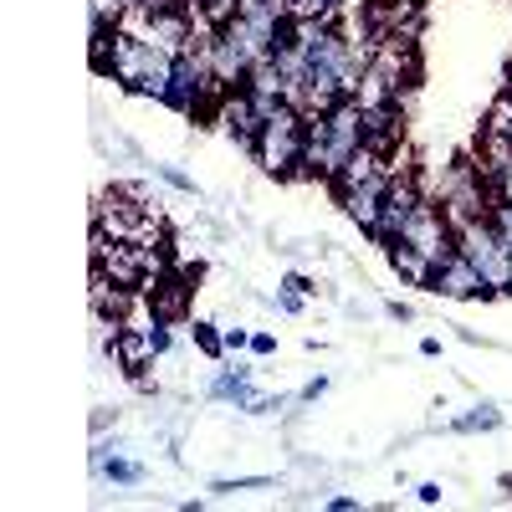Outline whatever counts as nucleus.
<instances>
[{
    "label": "nucleus",
    "mask_w": 512,
    "mask_h": 512,
    "mask_svg": "<svg viewBox=\"0 0 512 512\" xmlns=\"http://www.w3.org/2000/svg\"><path fill=\"white\" fill-rule=\"evenodd\" d=\"M113 354H118V364H123L128 374H139V369H149V364L159 359L144 328H113Z\"/></svg>",
    "instance_id": "nucleus-9"
},
{
    "label": "nucleus",
    "mask_w": 512,
    "mask_h": 512,
    "mask_svg": "<svg viewBox=\"0 0 512 512\" xmlns=\"http://www.w3.org/2000/svg\"><path fill=\"white\" fill-rule=\"evenodd\" d=\"M482 134H497V139H512V93H502L492 108H487V123Z\"/></svg>",
    "instance_id": "nucleus-15"
},
{
    "label": "nucleus",
    "mask_w": 512,
    "mask_h": 512,
    "mask_svg": "<svg viewBox=\"0 0 512 512\" xmlns=\"http://www.w3.org/2000/svg\"><path fill=\"white\" fill-rule=\"evenodd\" d=\"M395 241H405V246H415L420 256H425V262H446V256L456 251V231H451V221H446V210H441V200L431 195V200H425L420 210H415V216H410V226L395 236Z\"/></svg>",
    "instance_id": "nucleus-3"
},
{
    "label": "nucleus",
    "mask_w": 512,
    "mask_h": 512,
    "mask_svg": "<svg viewBox=\"0 0 512 512\" xmlns=\"http://www.w3.org/2000/svg\"><path fill=\"white\" fill-rule=\"evenodd\" d=\"M384 251H390V267H395V272H400L405 282H415V287H425V282H431L436 262H425V256H420L415 246H405V241H390Z\"/></svg>",
    "instance_id": "nucleus-11"
},
{
    "label": "nucleus",
    "mask_w": 512,
    "mask_h": 512,
    "mask_svg": "<svg viewBox=\"0 0 512 512\" xmlns=\"http://www.w3.org/2000/svg\"><path fill=\"white\" fill-rule=\"evenodd\" d=\"M390 313H395L400 323H410V318H415V308H410V303H390Z\"/></svg>",
    "instance_id": "nucleus-28"
},
{
    "label": "nucleus",
    "mask_w": 512,
    "mask_h": 512,
    "mask_svg": "<svg viewBox=\"0 0 512 512\" xmlns=\"http://www.w3.org/2000/svg\"><path fill=\"white\" fill-rule=\"evenodd\" d=\"M369 180H390V175H384V154H379L374 144H359V149L349 154V164L333 175V190L344 195V190H359V185H369Z\"/></svg>",
    "instance_id": "nucleus-7"
},
{
    "label": "nucleus",
    "mask_w": 512,
    "mask_h": 512,
    "mask_svg": "<svg viewBox=\"0 0 512 512\" xmlns=\"http://www.w3.org/2000/svg\"><path fill=\"white\" fill-rule=\"evenodd\" d=\"M425 200H431V190H420L415 185V175H410V169H405V175H395L390 180V190H384V210H379V226L369 231L379 246H390L405 226H410V216H415V210L425 205Z\"/></svg>",
    "instance_id": "nucleus-4"
},
{
    "label": "nucleus",
    "mask_w": 512,
    "mask_h": 512,
    "mask_svg": "<svg viewBox=\"0 0 512 512\" xmlns=\"http://www.w3.org/2000/svg\"><path fill=\"white\" fill-rule=\"evenodd\" d=\"M88 6H93V31H118L123 11L134 6V0H88Z\"/></svg>",
    "instance_id": "nucleus-16"
},
{
    "label": "nucleus",
    "mask_w": 512,
    "mask_h": 512,
    "mask_svg": "<svg viewBox=\"0 0 512 512\" xmlns=\"http://www.w3.org/2000/svg\"><path fill=\"white\" fill-rule=\"evenodd\" d=\"M282 287H292V292H303V297H313V292H318V287H313V282H308L303 272H287V277H282Z\"/></svg>",
    "instance_id": "nucleus-24"
},
{
    "label": "nucleus",
    "mask_w": 512,
    "mask_h": 512,
    "mask_svg": "<svg viewBox=\"0 0 512 512\" xmlns=\"http://www.w3.org/2000/svg\"><path fill=\"white\" fill-rule=\"evenodd\" d=\"M277 308H282V313H303V292L282 287V292H277Z\"/></svg>",
    "instance_id": "nucleus-23"
},
{
    "label": "nucleus",
    "mask_w": 512,
    "mask_h": 512,
    "mask_svg": "<svg viewBox=\"0 0 512 512\" xmlns=\"http://www.w3.org/2000/svg\"><path fill=\"white\" fill-rule=\"evenodd\" d=\"M507 93H512V72H507Z\"/></svg>",
    "instance_id": "nucleus-30"
},
{
    "label": "nucleus",
    "mask_w": 512,
    "mask_h": 512,
    "mask_svg": "<svg viewBox=\"0 0 512 512\" xmlns=\"http://www.w3.org/2000/svg\"><path fill=\"white\" fill-rule=\"evenodd\" d=\"M159 180L175 185V190H185V195H195V180L185 175V169H175V164H159Z\"/></svg>",
    "instance_id": "nucleus-18"
},
{
    "label": "nucleus",
    "mask_w": 512,
    "mask_h": 512,
    "mask_svg": "<svg viewBox=\"0 0 512 512\" xmlns=\"http://www.w3.org/2000/svg\"><path fill=\"white\" fill-rule=\"evenodd\" d=\"M323 390H328V374H318V379H313V384H308V390H303V400H308V405H313V400H318V395H323Z\"/></svg>",
    "instance_id": "nucleus-27"
},
{
    "label": "nucleus",
    "mask_w": 512,
    "mask_h": 512,
    "mask_svg": "<svg viewBox=\"0 0 512 512\" xmlns=\"http://www.w3.org/2000/svg\"><path fill=\"white\" fill-rule=\"evenodd\" d=\"M303 128H308V113L297 103H282L277 118H267L256 144H251L256 164H262L267 175H303V149H308Z\"/></svg>",
    "instance_id": "nucleus-1"
},
{
    "label": "nucleus",
    "mask_w": 512,
    "mask_h": 512,
    "mask_svg": "<svg viewBox=\"0 0 512 512\" xmlns=\"http://www.w3.org/2000/svg\"><path fill=\"white\" fill-rule=\"evenodd\" d=\"M195 349H200V354H210V359H221V354H226V338H221L216 328H210V323H195Z\"/></svg>",
    "instance_id": "nucleus-17"
},
{
    "label": "nucleus",
    "mask_w": 512,
    "mask_h": 512,
    "mask_svg": "<svg viewBox=\"0 0 512 512\" xmlns=\"http://www.w3.org/2000/svg\"><path fill=\"white\" fill-rule=\"evenodd\" d=\"M425 287L441 292V297H492V287L482 282V272H477L472 262H466L461 251H451L446 262L431 272V282H425Z\"/></svg>",
    "instance_id": "nucleus-5"
},
{
    "label": "nucleus",
    "mask_w": 512,
    "mask_h": 512,
    "mask_svg": "<svg viewBox=\"0 0 512 512\" xmlns=\"http://www.w3.org/2000/svg\"><path fill=\"white\" fill-rule=\"evenodd\" d=\"M251 354H256V359L277 354V338H272V333H251Z\"/></svg>",
    "instance_id": "nucleus-21"
},
{
    "label": "nucleus",
    "mask_w": 512,
    "mask_h": 512,
    "mask_svg": "<svg viewBox=\"0 0 512 512\" xmlns=\"http://www.w3.org/2000/svg\"><path fill=\"white\" fill-rule=\"evenodd\" d=\"M492 195H497V200H502V205H512V169H507V175H502V180H497V190H492Z\"/></svg>",
    "instance_id": "nucleus-26"
},
{
    "label": "nucleus",
    "mask_w": 512,
    "mask_h": 512,
    "mask_svg": "<svg viewBox=\"0 0 512 512\" xmlns=\"http://www.w3.org/2000/svg\"><path fill=\"white\" fill-rule=\"evenodd\" d=\"M497 425H502V410H497V405H482V410H472V415L451 420V431L472 436V431H497Z\"/></svg>",
    "instance_id": "nucleus-14"
},
{
    "label": "nucleus",
    "mask_w": 512,
    "mask_h": 512,
    "mask_svg": "<svg viewBox=\"0 0 512 512\" xmlns=\"http://www.w3.org/2000/svg\"><path fill=\"white\" fill-rule=\"evenodd\" d=\"M221 338H226V354H236V349H251V333H246V328H226Z\"/></svg>",
    "instance_id": "nucleus-22"
},
{
    "label": "nucleus",
    "mask_w": 512,
    "mask_h": 512,
    "mask_svg": "<svg viewBox=\"0 0 512 512\" xmlns=\"http://www.w3.org/2000/svg\"><path fill=\"white\" fill-rule=\"evenodd\" d=\"M149 297H154V313H159L164 323H175V318L185 313V297H190V287H185L180 277H159Z\"/></svg>",
    "instance_id": "nucleus-12"
},
{
    "label": "nucleus",
    "mask_w": 512,
    "mask_h": 512,
    "mask_svg": "<svg viewBox=\"0 0 512 512\" xmlns=\"http://www.w3.org/2000/svg\"><path fill=\"white\" fill-rule=\"evenodd\" d=\"M384 190H390V180H369V185H359V190L338 195V200H344V210H349V221H359V231H374V226H379Z\"/></svg>",
    "instance_id": "nucleus-8"
},
{
    "label": "nucleus",
    "mask_w": 512,
    "mask_h": 512,
    "mask_svg": "<svg viewBox=\"0 0 512 512\" xmlns=\"http://www.w3.org/2000/svg\"><path fill=\"white\" fill-rule=\"evenodd\" d=\"M328 6H338V0H287L292 16H323Z\"/></svg>",
    "instance_id": "nucleus-20"
},
{
    "label": "nucleus",
    "mask_w": 512,
    "mask_h": 512,
    "mask_svg": "<svg viewBox=\"0 0 512 512\" xmlns=\"http://www.w3.org/2000/svg\"><path fill=\"white\" fill-rule=\"evenodd\" d=\"M415 497H420L425 507H436V502H441V482H420V487H415Z\"/></svg>",
    "instance_id": "nucleus-25"
},
{
    "label": "nucleus",
    "mask_w": 512,
    "mask_h": 512,
    "mask_svg": "<svg viewBox=\"0 0 512 512\" xmlns=\"http://www.w3.org/2000/svg\"><path fill=\"white\" fill-rule=\"evenodd\" d=\"M216 118H221L226 134H236V144H246V149L256 144V134H262V113H256V103H251L246 88L226 93V98L216 103Z\"/></svg>",
    "instance_id": "nucleus-6"
},
{
    "label": "nucleus",
    "mask_w": 512,
    "mask_h": 512,
    "mask_svg": "<svg viewBox=\"0 0 512 512\" xmlns=\"http://www.w3.org/2000/svg\"><path fill=\"white\" fill-rule=\"evenodd\" d=\"M456 251L482 272V282H487L492 292H507V287H512V251H507V241L497 236L492 221L461 226V231H456Z\"/></svg>",
    "instance_id": "nucleus-2"
},
{
    "label": "nucleus",
    "mask_w": 512,
    "mask_h": 512,
    "mask_svg": "<svg viewBox=\"0 0 512 512\" xmlns=\"http://www.w3.org/2000/svg\"><path fill=\"white\" fill-rule=\"evenodd\" d=\"M98 477H103V482H118V487H139V482H144V466H139V461H123V456H108Z\"/></svg>",
    "instance_id": "nucleus-13"
},
{
    "label": "nucleus",
    "mask_w": 512,
    "mask_h": 512,
    "mask_svg": "<svg viewBox=\"0 0 512 512\" xmlns=\"http://www.w3.org/2000/svg\"><path fill=\"white\" fill-rule=\"evenodd\" d=\"M251 487H272V477H236V482H216V487H210V492H251Z\"/></svg>",
    "instance_id": "nucleus-19"
},
{
    "label": "nucleus",
    "mask_w": 512,
    "mask_h": 512,
    "mask_svg": "<svg viewBox=\"0 0 512 512\" xmlns=\"http://www.w3.org/2000/svg\"><path fill=\"white\" fill-rule=\"evenodd\" d=\"M512 169V139H497V134H482V144H477V175L497 190V180Z\"/></svg>",
    "instance_id": "nucleus-10"
},
{
    "label": "nucleus",
    "mask_w": 512,
    "mask_h": 512,
    "mask_svg": "<svg viewBox=\"0 0 512 512\" xmlns=\"http://www.w3.org/2000/svg\"><path fill=\"white\" fill-rule=\"evenodd\" d=\"M502 487H507V492H512V477H502Z\"/></svg>",
    "instance_id": "nucleus-29"
}]
</instances>
